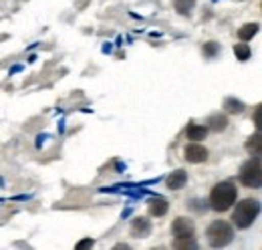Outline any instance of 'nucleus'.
<instances>
[{
  "instance_id": "19",
  "label": "nucleus",
  "mask_w": 262,
  "mask_h": 250,
  "mask_svg": "<svg viewBox=\"0 0 262 250\" xmlns=\"http://www.w3.org/2000/svg\"><path fill=\"white\" fill-rule=\"evenodd\" d=\"M260 111H262V107L258 105V107L254 109V125H256V129H260Z\"/></svg>"
},
{
  "instance_id": "9",
  "label": "nucleus",
  "mask_w": 262,
  "mask_h": 250,
  "mask_svg": "<svg viewBox=\"0 0 262 250\" xmlns=\"http://www.w3.org/2000/svg\"><path fill=\"white\" fill-rule=\"evenodd\" d=\"M186 135H188V139H192V141H202V139H206V135H208V127H206V125H198V123H188Z\"/></svg>"
},
{
  "instance_id": "17",
  "label": "nucleus",
  "mask_w": 262,
  "mask_h": 250,
  "mask_svg": "<svg viewBox=\"0 0 262 250\" xmlns=\"http://www.w3.org/2000/svg\"><path fill=\"white\" fill-rule=\"evenodd\" d=\"M194 0H176L173 2V6H176V10L180 12V14H190V10L194 8Z\"/></svg>"
},
{
  "instance_id": "8",
  "label": "nucleus",
  "mask_w": 262,
  "mask_h": 250,
  "mask_svg": "<svg viewBox=\"0 0 262 250\" xmlns=\"http://www.w3.org/2000/svg\"><path fill=\"white\" fill-rule=\"evenodd\" d=\"M149 230H151V224H149V220L135 218L133 222H131V234H133V236H139V238H143V236H147V234H149Z\"/></svg>"
},
{
  "instance_id": "16",
  "label": "nucleus",
  "mask_w": 262,
  "mask_h": 250,
  "mask_svg": "<svg viewBox=\"0 0 262 250\" xmlns=\"http://www.w3.org/2000/svg\"><path fill=\"white\" fill-rule=\"evenodd\" d=\"M224 107H226L228 113H242V111H244V103L238 101V99H232V97H228V99L224 101Z\"/></svg>"
},
{
  "instance_id": "2",
  "label": "nucleus",
  "mask_w": 262,
  "mask_h": 250,
  "mask_svg": "<svg viewBox=\"0 0 262 250\" xmlns=\"http://www.w3.org/2000/svg\"><path fill=\"white\" fill-rule=\"evenodd\" d=\"M208 242L212 248H224L234 240V228L226 220H214L206 230Z\"/></svg>"
},
{
  "instance_id": "10",
  "label": "nucleus",
  "mask_w": 262,
  "mask_h": 250,
  "mask_svg": "<svg viewBox=\"0 0 262 250\" xmlns=\"http://www.w3.org/2000/svg\"><path fill=\"white\" fill-rule=\"evenodd\" d=\"M226 127H228V119H226V115L214 113V115H210V117H208V131H216V133H220V131H224Z\"/></svg>"
},
{
  "instance_id": "5",
  "label": "nucleus",
  "mask_w": 262,
  "mask_h": 250,
  "mask_svg": "<svg viewBox=\"0 0 262 250\" xmlns=\"http://www.w3.org/2000/svg\"><path fill=\"white\" fill-rule=\"evenodd\" d=\"M184 157H186L190 163H204V161L208 159V150H206L204 145H200L198 141H194V143L186 145Z\"/></svg>"
},
{
  "instance_id": "7",
  "label": "nucleus",
  "mask_w": 262,
  "mask_h": 250,
  "mask_svg": "<svg viewBox=\"0 0 262 250\" xmlns=\"http://www.w3.org/2000/svg\"><path fill=\"white\" fill-rule=\"evenodd\" d=\"M167 187L169 190H182V187L186 186V182H188V174L184 172V170H176V172H171L169 176H167Z\"/></svg>"
},
{
  "instance_id": "15",
  "label": "nucleus",
  "mask_w": 262,
  "mask_h": 250,
  "mask_svg": "<svg viewBox=\"0 0 262 250\" xmlns=\"http://www.w3.org/2000/svg\"><path fill=\"white\" fill-rule=\"evenodd\" d=\"M234 53H236V59H240V61H246V59H250V47L242 40V43H238L236 47H234Z\"/></svg>"
},
{
  "instance_id": "12",
  "label": "nucleus",
  "mask_w": 262,
  "mask_h": 250,
  "mask_svg": "<svg viewBox=\"0 0 262 250\" xmlns=\"http://www.w3.org/2000/svg\"><path fill=\"white\" fill-rule=\"evenodd\" d=\"M167 202L162 200V198H156V200H151L149 202V214L151 216H156V218H160V216H164L165 212H167Z\"/></svg>"
},
{
  "instance_id": "13",
  "label": "nucleus",
  "mask_w": 262,
  "mask_h": 250,
  "mask_svg": "<svg viewBox=\"0 0 262 250\" xmlns=\"http://www.w3.org/2000/svg\"><path fill=\"white\" fill-rule=\"evenodd\" d=\"M256 32H258V25H256V23H248V25H244V27L238 31V38L246 43V40H250Z\"/></svg>"
},
{
  "instance_id": "20",
  "label": "nucleus",
  "mask_w": 262,
  "mask_h": 250,
  "mask_svg": "<svg viewBox=\"0 0 262 250\" xmlns=\"http://www.w3.org/2000/svg\"><path fill=\"white\" fill-rule=\"evenodd\" d=\"M87 246H93V240H81L77 244V248H87Z\"/></svg>"
},
{
  "instance_id": "18",
  "label": "nucleus",
  "mask_w": 262,
  "mask_h": 250,
  "mask_svg": "<svg viewBox=\"0 0 262 250\" xmlns=\"http://www.w3.org/2000/svg\"><path fill=\"white\" fill-rule=\"evenodd\" d=\"M218 53H220V47H218L216 43H206V45H204V55H206V57L212 59V57H216Z\"/></svg>"
},
{
  "instance_id": "6",
  "label": "nucleus",
  "mask_w": 262,
  "mask_h": 250,
  "mask_svg": "<svg viewBox=\"0 0 262 250\" xmlns=\"http://www.w3.org/2000/svg\"><path fill=\"white\" fill-rule=\"evenodd\" d=\"M194 222L190 218H184V216H180V218L173 220V224H171V232H173V236L178 238V236H194Z\"/></svg>"
},
{
  "instance_id": "4",
  "label": "nucleus",
  "mask_w": 262,
  "mask_h": 250,
  "mask_svg": "<svg viewBox=\"0 0 262 250\" xmlns=\"http://www.w3.org/2000/svg\"><path fill=\"white\" fill-rule=\"evenodd\" d=\"M240 182L246 187L258 190L262 184V163L260 156L250 157L242 168H240Z\"/></svg>"
},
{
  "instance_id": "14",
  "label": "nucleus",
  "mask_w": 262,
  "mask_h": 250,
  "mask_svg": "<svg viewBox=\"0 0 262 250\" xmlns=\"http://www.w3.org/2000/svg\"><path fill=\"white\" fill-rule=\"evenodd\" d=\"M173 248H198V242L192 236H178L173 240Z\"/></svg>"
},
{
  "instance_id": "1",
  "label": "nucleus",
  "mask_w": 262,
  "mask_h": 250,
  "mask_svg": "<svg viewBox=\"0 0 262 250\" xmlns=\"http://www.w3.org/2000/svg\"><path fill=\"white\" fill-rule=\"evenodd\" d=\"M236 198H238V190H236V186L232 182H218L216 186L212 187V192H210L208 204L216 212H226V210L232 208Z\"/></svg>"
},
{
  "instance_id": "11",
  "label": "nucleus",
  "mask_w": 262,
  "mask_h": 250,
  "mask_svg": "<svg viewBox=\"0 0 262 250\" xmlns=\"http://www.w3.org/2000/svg\"><path fill=\"white\" fill-rule=\"evenodd\" d=\"M246 152L250 156H260V150H262V137H260V131H256L248 141H246Z\"/></svg>"
},
{
  "instance_id": "3",
  "label": "nucleus",
  "mask_w": 262,
  "mask_h": 250,
  "mask_svg": "<svg viewBox=\"0 0 262 250\" xmlns=\"http://www.w3.org/2000/svg\"><path fill=\"white\" fill-rule=\"evenodd\" d=\"M258 212H260V202L252 200V198H246L240 204H236V210L232 212V222L236 224V228L244 230V228L252 226V222L256 220Z\"/></svg>"
}]
</instances>
